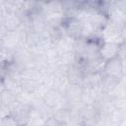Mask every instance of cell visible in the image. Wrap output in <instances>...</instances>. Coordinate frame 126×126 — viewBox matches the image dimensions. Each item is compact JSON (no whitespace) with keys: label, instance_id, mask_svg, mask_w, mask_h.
Segmentation results:
<instances>
[{"label":"cell","instance_id":"1","mask_svg":"<svg viewBox=\"0 0 126 126\" xmlns=\"http://www.w3.org/2000/svg\"><path fill=\"white\" fill-rule=\"evenodd\" d=\"M123 70H124L123 59H121L119 56L104 61L102 66V71L105 73L106 76L118 80L123 76Z\"/></svg>","mask_w":126,"mask_h":126},{"label":"cell","instance_id":"2","mask_svg":"<svg viewBox=\"0 0 126 126\" xmlns=\"http://www.w3.org/2000/svg\"><path fill=\"white\" fill-rule=\"evenodd\" d=\"M64 29L67 35L73 39L81 38V35L84 32V25L76 17H70L64 23Z\"/></svg>","mask_w":126,"mask_h":126},{"label":"cell","instance_id":"3","mask_svg":"<svg viewBox=\"0 0 126 126\" xmlns=\"http://www.w3.org/2000/svg\"><path fill=\"white\" fill-rule=\"evenodd\" d=\"M121 45L115 41H103L100 46H98V55L103 60H109L119 55Z\"/></svg>","mask_w":126,"mask_h":126},{"label":"cell","instance_id":"4","mask_svg":"<svg viewBox=\"0 0 126 126\" xmlns=\"http://www.w3.org/2000/svg\"><path fill=\"white\" fill-rule=\"evenodd\" d=\"M60 99H61L60 94L56 90H50L45 94V96H44L45 103L50 107H53L56 104H58L60 102Z\"/></svg>","mask_w":126,"mask_h":126},{"label":"cell","instance_id":"5","mask_svg":"<svg viewBox=\"0 0 126 126\" xmlns=\"http://www.w3.org/2000/svg\"><path fill=\"white\" fill-rule=\"evenodd\" d=\"M4 23H5V26H6V28L7 29H9L10 31H14V30H16L19 26H20V20H19V18L15 15V14H8L7 16H6V18H5V21H4Z\"/></svg>","mask_w":126,"mask_h":126},{"label":"cell","instance_id":"6","mask_svg":"<svg viewBox=\"0 0 126 126\" xmlns=\"http://www.w3.org/2000/svg\"><path fill=\"white\" fill-rule=\"evenodd\" d=\"M83 2L86 3L87 5H90V6H96V5L101 3L100 0H83Z\"/></svg>","mask_w":126,"mask_h":126},{"label":"cell","instance_id":"7","mask_svg":"<svg viewBox=\"0 0 126 126\" xmlns=\"http://www.w3.org/2000/svg\"><path fill=\"white\" fill-rule=\"evenodd\" d=\"M39 3H43V4H48V3H50V2H52V1H54V0H37Z\"/></svg>","mask_w":126,"mask_h":126}]
</instances>
